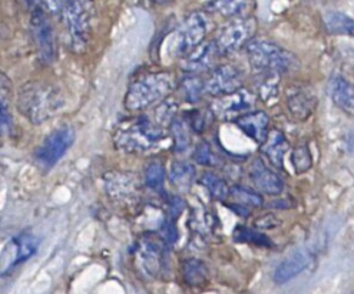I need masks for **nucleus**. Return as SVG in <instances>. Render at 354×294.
Wrapping results in <instances>:
<instances>
[{"label":"nucleus","instance_id":"obj_1","mask_svg":"<svg viewBox=\"0 0 354 294\" xmlns=\"http://www.w3.org/2000/svg\"><path fill=\"white\" fill-rule=\"evenodd\" d=\"M165 136L164 128L141 115L125 120L116 125L113 131V144L127 154H142L156 147Z\"/></svg>","mask_w":354,"mask_h":294},{"label":"nucleus","instance_id":"obj_2","mask_svg":"<svg viewBox=\"0 0 354 294\" xmlns=\"http://www.w3.org/2000/svg\"><path fill=\"white\" fill-rule=\"evenodd\" d=\"M175 89V76L168 71L145 73L129 85L125 95L128 111H144L156 102H161Z\"/></svg>","mask_w":354,"mask_h":294},{"label":"nucleus","instance_id":"obj_3","mask_svg":"<svg viewBox=\"0 0 354 294\" xmlns=\"http://www.w3.org/2000/svg\"><path fill=\"white\" fill-rule=\"evenodd\" d=\"M245 49L251 68L261 75L280 76L299 66L296 56L267 39H251Z\"/></svg>","mask_w":354,"mask_h":294},{"label":"nucleus","instance_id":"obj_4","mask_svg":"<svg viewBox=\"0 0 354 294\" xmlns=\"http://www.w3.org/2000/svg\"><path fill=\"white\" fill-rule=\"evenodd\" d=\"M62 95L55 86L44 82H32L24 86L19 95V109L33 124H42L62 108Z\"/></svg>","mask_w":354,"mask_h":294},{"label":"nucleus","instance_id":"obj_5","mask_svg":"<svg viewBox=\"0 0 354 294\" xmlns=\"http://www.w3.org/2000/svg\"><path fill=\"white\" fill-rule=\"evenodd\" d=\"M61 17L66 26L72 49L75 52L85 50L91 37L89 0H66Z\"/></svg>","mask_w":354,"mask_h":294},{"label":"nucleus","instance_id":"obj_6","mask_svg":"<svg viewBox=\"0 0 354 294\" xmlns=\"http://www.w3.org/2000/svg\"><path fill=\"white\" fill-rule=\"evenodd\" d=\"M136 259L142 271L149 277H161L169 264L167 243L158 235H144L136 247Z\"/></svg>","mask_w":354,"mask_h":294},{"label":"nucleus","instance_id":"obj_7","mask_svg":"<svg viewBox=\"0 0 354 294\" xmlns=\"http://www.w3.org/2000/svg\"><path fill=\"white\" fill-rule=\"evenodd\" d=\"M257 21L254 17H235L215 37L214 45L218 55H231L241 50L255 35Z\"/></svg>","mask_w":354,"mask_h":294},{"label":"nucleus","instance_id":"obj_8","mask_svg":"<svg viewBox=\"0 0 354 294\" xmlns=\"http://www.w3.org/2000/svg\"><path fill=\"white\" fill-rule=\"evenodd\" d=\"M30 29L39 57L45 65H50L56 59L57 48L56 36L44 6L30 10Z\"/></svg>","mask_w":354,"mask_h":294},{"label":"nucleus","instance_id":"obj_9","mask_svg":"<svg viewBox=\"0 0 354 294\" xmlns=\"http://www.w3.org/2000/svg\"><path fill=\"white\" fill-rule=\"evenodd\" d=\"M208 32V21L203 12L189 13L178 26L174 37V50L178 56H184L195 46H198Z\"/></svg>","mask_w":354,"mask_h":294},{"label":"nucleus","instance_id":"obj_10","mask_svg":"<svg viewBox=\"0 0 354 294\" xmlns=\"http://www.w3.org/2000/svg\"><path fill=\"white\" fill-rule=\"evenodd\" d=\"M255 107V95L244 88H240L231 93L218 96L211 105V112L214 116L223 121L234 122L241 115L252 111Z\"/></svg>","mask_w":354,"mask_h":294},{"label":"nucleus","instance_id":"obj_11","mask_svg":"<svg viewBox=\"0 0 354 294\" xmlns=\"http://www.w3.org/2000/svg\"><path fill=\"white\" fill-rule=\"evenodd\" d=\"M75 143V129L72 127H61L55 129L36 151V160L45 168H52L69 151Z\"/></svg>","mask_w":354,"mask_h":294},{"label":"nucleus","instance_id":"obj_12","mask_svg":"<svg viewBox=\"0 0 354 294\" xmlns=\"http://www.w3.org/2000/svg\"><path fill=\"white\" fill-rule=\"evenodd\" d=\"M243 72L234 65H221L212 68L209 76L204 81L205 93L218 98L243 88Z\"/></svg>","mask_w":354,"mask_h":294},{"label":"nucleus","instance_id":"obj_13","mask_svg":"<svg viewBox=\"0 0 354 294\" xmlns=\"http://www.w3.org/2000/svg\"><path fill=\"white\" fill-rule=\"evenodd\" d=\"M288 112L299 121H304L314 112L317 105L316 92L308 85H291L286 92Z\"/></svg>","mask_w":354,"mask_h":294},{"label":"nucleus","instance_id":"obj_14","mask_svg":"<svg viewBox=\"0 0 354 294\" xmlns=\"http://www.w3.org/2000/svg\"><path fill=\"white\" fill-rule=\"evenodd\" d=\"M218 52L215 49L214 42H201L198 46L191 49L181 59V69L185 73L200 75L203 72H208L214 68L217 61Z\"/></svg>","mask_w":354,"mask_h":294},{"label":"nucleus","instance_id":"obj_15","mask_svg":"<svg viewBox=\"0 0 354 294\" xmlns=\"http://www.w3.org/2000/svg\"><path fill=\"white\" fill-rule=\"evenodd\" d=\"M248 178L259 191L267 195H279L284 190L281 176L268 168L261 158H255L248 168Z\"/></svg>","mask_w":354,"mask_h":294},{"label":"nucleus","instance_id":"obj_16","mask_svg":"<svg viewBox=\"0 0 354 294\" xmlns=\"http://www.w3.org/2000/svg\"><path fill=\"white\" fill-rule=\"evenodd\" d=\"M105 190L116 201L135 199L141 190L138 176L132 172H109L105 175Z\"/></svg>","mask_w":354,"mask_h":294},{"label":"nucleus","instance_id":"obj_17","mask_svg":"<svg viewBox=\"0 0 354 294\" xmlns=\"http://www.w3.org/2000/svg\"><path fill=\"white\" fill-rule=\"evenodd\" d=\"M313 261V252L308 248H301L292 252L290 257L281 261L274 270L272 280L277 284H286L290 280L296 279Z\"/></svg>","mask_w":354,"mask_h":294},{"label":"nucleus","instance_id":"obj_18","mask_svg":"<svg viewBox=\"0 0 354 294\" xmlns=\"http://www.w3.org/2000/svg\"><path fill=\"white\" fill-rule=\"evenodd\" d=\"M248 138L254 143L263 144L268 135L270 116L264 111H250L234 121Z\"/></svg>","mask_w":354,"mask_h":294},{"label":"nucleus","instance_id":"obj_19","mask_svg":"<svg viewBox=\"0 0 354 294\" xmlns=\"http://www.w3.org/2000/svg\"><path fill=\"white\" fill-rule=\"evenodd\" d=\"M288 151L290 143L286 138V135L279 129H272L268 132L267 138L261 144V154L274 168L280 171L284 169V156Z\"/></svg>","mask_w":354,"mask_h":294},{"label":"nucleus","instance_id":"obj_20","mask_svg":"<svg viewBox=\"0 0 354 294\" xmlns=\"http://www.w3.org/2000/svg\"><path fill=\"white\" fill-rule=\"evenodd\" d=\"M328 95L333 104L339 107L342 111L353 113L354 108V91L353 85L340 75H334L330 77L327 85Z\"/></svg>","mask_w":354,"mask_h":294},{"label":"nucleus","instance_id":"obj_21","mask_svg":"<svg viewBox=\"0 0 354 294\" xmlns=\"http://www.w3.org/2000/svg\"><path fill=\"white\" fill-rule=\"evenodd\" d=\"M181 274L185 284L201 287L209 280V268L200 259H185L181 266Z\"/></svg>","mask_w":354,"mask_h":294},{"label":"nucleus","instance_id":"obj_22","mask_svg":"<svg viewBox=\"0 0 354 294\" xmlns=\"http://www.w3.org/2000/svg\"><path fill=\"white\" fill-rule=\"evenodd\" d=\"M37 250V240L32 234H22L17 235L16 239L10 243V251H12V260L9 263V267L17 266L28 259H30Z\"/></svg>","mask_w":354,"mask_h":294},{"label":"nucleus","instance_id":"obj_23","mask_svg":"<svg viewBox=\"0 0 354 294\" xmlns=\"http://www.w3.org/2000/svg\"><path fill=\"white\" fill-rule=\"evenodd\" d=\"M195 176H196V171L191 164L185 161L172 163L169 169V181L178 191L187 192L192 187Z\"/></svg>","mask_w":354,"mask_h":294},{"label":"nucleus","instance_id":"obj_24","mask_svg":"<svg viewBox=\"0 0 354 294\" xmlns=\"http://www.w3.org/2000/svg\"><path fill=\"white\" fill-rule=\"evenodd\" d=\"M252 5V0H211L209 9L227 19L244 16Z\"/></svg>","mask_w":354,"mask_h":294},{"label":"nucleus","instance_id":"obj_25","mask_svg":"<svg viewBox=\"0 0 354 294\" xmlns=\"http://www.w3.org/2000/svg\"><path fill=\"white\" fill-rule=\"evenodd\" d=\"M178 91H180V96L185 102L195 104V102L201 101L204 93H205L204 81L198 75L187 73L178 85Z\"/></svg>","mask_w":354,"mask_h":294},{"label":"nucleus","instance_id":"obj_26","mask_svg":"<svg viewBox=\"0 0 354 294\" xmlns=\"http://www.w3.org/2000/svg\"><path fill=\"white\" fill-rule=\"evenodd\" d=\"M169 131L174 138V147L176 152H184L191 145V128L185 116H174L169 122Z\"/></svg>","mask_w":354,"mask_h":294},{"label":"nucleus","instance_id":"obj_27","mask_svg":"<svg viewBox=\"0 0 354 294\" xmlns=\"http://www.w3.org/2000/svg\"><path fill=\"white\" fill-rule=\"evenodd\" d=\"M326 29L333 35H353V19L342 12H327L323 17Z\"/></svg>","mask_w":354,"mask_h":294},{"label":"nucleus","instance_id":"obj_28","mask_svg":"<svg viewBox=\"0 0 354 294\" xmlns=\"http://www.w3.org/2000/svg\"><path fill=\"white\" fill-rule=\"evenodd\" d=\"M228 195H231L235 203L247 208H260L264 204L261 194L245 185H232L231 188H228Z\"/></svg>","mask_w":354,"mask_h":294},{"label":"nucleus","instance_id":"obj_29","mask_svg":"<svg viewBox=\"0 0 354 294\" xmlns=\"http://www.w3.org/2000/svg\"><path fill=\"white\" fill-rule=\"evenodd\" d=\"M201 185L208 191L211 195V199L217 200V201H224L228 197V185L227 183L221 178L220 175H217L212 171H205L201 178H200Z\"/></svg>","mask_w":354,"mask_h":294},{"label":"nucleus","instance_id":"obj_30","mask_svg":"<svg viewBox=\"0 0 354 294\" xmlns=\"http://www.w3.org/2000/svg\"><path fill=\"white\" fill-rule=\"evenodd\" d=\"M144 181L149 190L162 191L165 183V167L160 160H152L144 172Z\"/></svg>","mask_w":354,"mask_h":294},{"label":"nucleus","instance_id":"obj_31","mask_svg":"<svg viewBox=\"0 0 354 294\" xmlns=\"http://www.w3.org/2000/svg\"><path fill=\"white\" fill-rule=\"evenodd\" d=\"M234 240L239 243H247L251 246H257V247H271L272 243L270 241V239L267 235L261 234L257 230H251L248 227L244 226H239L234 231Z\"/></svg>","mask_w":354,"mask_h":294},{"label":"nucleus","instance_id":"obj_32","mask_svg":"<svg viewBox=\"0 0 354 294\" xmlns=\"http://www.w3.org/2000/svg\"><path fill=\"white\" fill-rule=\"evenodd\" d=\"M291 164L297 174L307 172L313 167V156L306 144H300L299 147L292 149Z\"/></svg>","mask_w":354,"mask_h":294},{"label":"nucleus","instance_id":"obj_33","mask_svg":"<svg viewBox=\"0 0 354 294\" xmlns=\"http://www.w3.org/2000/svg\"><path fill=\"white\" fill-rule=\"evenodd\" d=\"M214 113L209 111H201V109H192L188 115H185V120L189 124L191 131L196 132V134H201L204 132L209 125V120H212Z\"/></svg>","mask_w":354,"mask_h":294},{"label":"nucleus","instance_id":"obj_34","mask_svg":"<svg viewBox=\"0 0 354 294\" xmlns=\"http://www.w3.org/2000/svg\"><path fill=\"white\" fill-rule=\"evenodd\" d=\"M194 160L196 164H200L203 167H215L218 164V155L215 154L209 143L203 141L198 147L195 148Z\"/></svg>","mask_w":354,"mask_h":294},{"label":"nucleus","instance_id":"obj_35","mask_svg":"<svg viewBox=\"0 0 354 294\" xmlns=\"http://www.w3.org/2000/svg\"><path fill=\"white\" fill-rule=\"evenodd\" d=\"M176 109H178L176 102L168 100V96L164 98L161 105L155 111V122L161 125L162 128H164V125H169L172 118L176 115Z\"/></svg>","mask_w":354,"mask_h":294},{"label":"nucleus","instance_id":"obj_36","mask_svg":"<svg viewBox=\"0 0 354 294\" xmlns=\"http://www.w3.org/2000/svg\"><path fill=\"white\" fill-rule=\"evenodd\" d=\"M8 85L3 76H0V122L8 124L10 120L9 100H8Z\"/></svg>","mask_w":354,"mask_h":294},{"label":"nucleus","instance_id":"obj_37","mask_svg":"<svg viewBox=\"0 0 354 294\" xmlns=\"http://www.w3.org/2000/svg\"><path fill=\"white\" fill-rule=\"evenodd\" d=\"M161 237L164 239V241L167 244H172L175 243L176 240H178V230H176V226H175V220L168 217L164 223H162V227H161Z\"/></svg>","mask_w":354,"mask_h":294},{"label":"nucleus","instance_id":"obj_38","mask_svg":"<svg viewBox=\"0 0 354 294\" xmlns=\"http://www.w3.org/2000/svg\"><path fill=\"white\" fill-rule=\"evenodd\" d=\"M41 2L46 10H49L56 16H61L66 0H41Z\"/></svg>","mask_w":354,"mask_h":294},{"label":"nucleus","instance_id":"obj_39","mask_svg":"<svg viewBox=\"0 0 354 294\" xmlns=\"http://www.w3.org/2000/svg\"><path fill=\"white\" fill-rule=\"evenodd\" d=\"M184 201L181 200V199H178V197H174L171 201H169V211H168V217H171V219H174V220H176V217H178V215L183 212V210H184Z\"/></svg>","mask_w":354,"mask_h":294},{"label":"nucleus","instance_id":"obj_40","mask_svg":"<svg viewBox=\"0 0 354 294\" xmlns=\"http://www.w3.org/2000/svg\"><path fill=\"white\" fill-rule=\"evenodd\" d=\"M200 221H201V223H205V221H208V217H200ZM204 230H205L207 232H211V230H212V228H211L209 226H205V227H204Z\"/></svg>","mask_w":354,"mask_h":294}]
</instances>
